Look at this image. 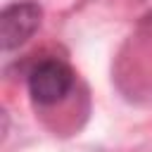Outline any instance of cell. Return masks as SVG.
Instances as JSON below:
<instances>
[{"label": "cell", "mask_w": 152, "mask_h": 152, "mask_svg": "<svg viewBox=\"0 0 152 152\" xmlns=\"http://www.w3.org/2000/svg\"><path fill=\"white\" fill-rule=\"evenodd\" d=\"M74 88V71L62 59H40L28 71V95L36 104H57Z\"/></svg>", "instance_id": "6da1fadb"}, {"label": "cell", "mask_w": 152, "mask_h": 152, "mask_svg": "<svg viewBox=\"0 0 152 152\" xmlns=\"http://www.w3.org/2000/svg\"><path fill=\"white\" fill-rule=\"evenodd\" d=\"M43 10L33 0H19L2 10L0 14V43L2 50L10 52L19 45H24L40 26Z\"/></svg>", "instance_id": "7a4b0ae2"}]
</instances>
